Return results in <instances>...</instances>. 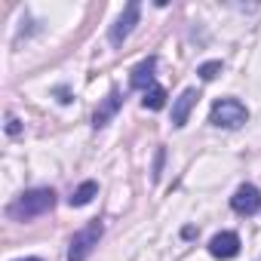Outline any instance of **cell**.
<instances>
[{
    "instance_id": "cell-1",
    "label": "cell",
    "mask_w": 261,
    "mask_h": 261,
    "mask_svg": "<svg viewBox=\"0 0 261 261\" xmlns=\"http://www.w3.org/2000/svg\"><path fill=\"white\" fill-rule=\"evenodd\" d=\"M56 206V191L53 188H34V191H25L22 197H16L7 209V215L13 221H31L43 212H49Z\"/></svg>"
},
{
    "instance_id": "cell-2",
    "label": "cell",
    "mask_w": 261,
    "mask_h": 261,
    "mask_svg": "<svg viewBox=\"0 0 261 261\" xmlns=\"http://www.w3.org/2000/svg\"><path fill=\"white\" fill-rule=\"evenodd\" d=\"M246 120H249V111L237 98H218L212 105V111H209V123L221 126V129H240Z\"/></svg>"
},
{
    "instance_id": "cell-3",
    "label": "cell",
    "mask_w": 261,
    "mask_h": 261,
    "mask_svg": "<svg viewBox=\"0 0 261 261\" xmlns=\"http://www.w3.org/2000/svg\"><path fill=\"white\" fill-rule=\"evenodd\" d=\"M101 233H105V224H101L98 218L89 221L83 230H77V233L71 237V246H68V261H86V258L95 252Z\"/></svg>"
},
{
    "instance_id": "cell-4",
    "label": "cell",
    "mask_w": 261,
    "mask_h": 261,
    "mask_svg": "<svg viewBox=\"0 0 261 261\" xmlns=\"http://www.w3.org/2000/svg\"><path fill=\"white\" fill-rule=\"evenodd\" d=\"M139 16H142V7L133 0V4L123 10V16L117 19V25H111V34H108V37H111V43H114V46H123V40L133 34V28L139 25Z\"/></svg>"
},
{
    "instance_id": "cell-5",
    "label": "cell",
    "mask_w": 261,
    "mask_h": 261,
    "mask_svg": "<svg viewBox=\"0 0 261 261\" xmlns=\"http://www.w3.org/2000/svg\"><path fill=\"white\" fill-rule=\"evenodd\" d=\"M230 206H233V212H240V215H255V212L261 209V191H258L255 185H240L237 194L230 197Z\"/></svg>"
},
{
    "instance_id": "cell-6",
    "label": "cell",
    "mask_w": 261,
    "mask_h": 261,
    "mask_svg": "<svg viewBox=\"0 0 261 261\" xmlns=\"http://www.w3.org/2000/svg\"><path fill=\"white\" fill-rule=\"evenodd\" d=\"M209 255L212 258H221V261H230L240 255V237L233 230H221L209 240Z\"/></svg>"
},
{
    "instance_id": "cell-7",
    "label": "cell",
    "mask_w": 261,
    "mask_h": 261,
    "mask_svg": "<svg viewBox=\"0 0 261 261\" xmlns=\"http://www.w3.org/2000/svg\"><path fill=\"white\" fill-rule=\"evenodd\" d=\"M154 68H157V59L151 56V59H145V62H139L136 68H133V77H129V83H133V89H151V86H157L154 83Z\"/></svg>"
},
{
    "instance_id": "cell-8",
    "label": "cell",
    "mask_w": 261,
    "mask_h": 261,
    "mask_svg": "<svg viewBox=\"0 0 261 261\" xmlns=\"http://www.w3.org/2000/svg\"><path fill=\"white\" fill-rule=\"evenodd\" d=\"M120 105H123V98H120V89H111V92H108V98L98 105V111H95V117H92V126H95V129L108 126V123H111V117L120 111Z\"/></svg>"
},
{
    "instance_id": "cell-9",
    "label": "cell",
    "mask_w": 261,
    "mask_h": 261,
    "mask_svg": "<svg viewBox=\"0 0 261 261\" xmlns=\"http://www.w3.org/2000/svg\"><path fill=\"white\" fill-rule=\"evenodd\" d=\"M197 98H200L197 89H185V92L175 98V105H172V123H175V126H185V123H188V114H191V108H194Z\"/></svg>"
},
{
    "instance_id": "cell-10",
    "label": "cell",
    "mask_w": 261,
    "mask_h": 261,
    "mask_svg": "<svg viewBox=\"0 0 261 261\" xmlns=\"http://www.w3.org/2000/svg\"><path fill=\"white\" fill-rule=\"evenodd\" d=\"M95 194H98V185H95V181H83V185L71 194V206H86V203H92Z\"/></svg>"
},
{
    "instance_id": "cell-11",
    "label": "cell",
    "mask_w": 261,
    "mask_h": 261,
    "mask_svg": "<svg viewBox=\"0 0 261 261\" xmlns=\"http://www.w3.org/2000/svg\"><path fill=\"white\" fill-rule=\"evenodd\" d=\"M142 105H145L148 111H160V108L166 105V89H163V86H151V89L145 92Z\"/></svg>"
},
{
    "instance_id": "cell-12",
    "label": "cell",
    "mask_w": 261,
    "mask_h": 261,
    "mask_svg": "<svg viewBox=\"0 0 261 261\" xmlns=\"http://www.w3.org/2000/svg\"><path fill=\"white\" fill-rule=\"evenodd\" d=\"M221 74V62H206V65H200V77L203 80H215Z\"/></svg>"
},
{
    "instance_id": "cell-13",
    "label": "cell",
    "mask_w": 261,
    "mask_h": 261,
    "mask_svg": "<svg viewBox=\"0 0 261 261\" xmlns=\"http://www.w3.org/2000/svg\"><path fill=\"white\" fill-rule=\"evenodd\" d=\"M7 133H10V136H19V133H22V126H19L16 114H7Z\"/></svg>"
},
{
    "instance_id": "cell-14",
    "label": "cell",
    "mask_w": 261,
    "mask_h": 261,
    "mask_svg": "<svg viewBox=\"0 0 261 261\" xmlns=\"http://www.w3.org/2000/svg\"><path fill=\"white\" fill-rule=\"evenodd\" d=\"M59 101H62V105H68V101H71V98H68V89H59Z\"/></svg>"
},
{
    "instance_id": "cell-15",
    "label": "cell",
    "mask_w": 261,
    "mask_h": 261,
    "mask_svg": "<svg viewBox=\"0 0 261 261\" xmlns=\"http://www.w3.org/2000/svg\"><path fill=\"white\" fill-rule=\"evenodd\" d=\"M19 261H43V258H19Z\"/></svg>"
}]
</instances>
